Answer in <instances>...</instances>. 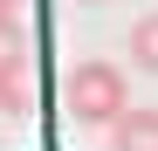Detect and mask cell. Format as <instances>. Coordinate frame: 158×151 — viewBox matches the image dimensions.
<instances>
[{
    "instance_id": "6da1fadb",
    "label": "cell",
    "mask_w": 158,
    "mask_h": 151,
    "mask_svg": "<svg viewBox=\"0 0 158 151\" xmlns=\"http://www.w3.org/2000/svg\"><path fill=\"white\" fill-rule=\"evenodd\" d=\"M124 110H131V89H124V69H117V62L89 55V62H76V69H69V117H76V124L110 131Z\"/></svg>"
},
{
    "instance_id": "7a4b0ae2",
    "label": "cell",
    "mask_w": 158,
    "mask_h": 151,
    "mask_svg": "<svg viewBox=\"0 0 158 151\" xmlns=\"http://www.w3.org/2000/svg\"><path fill=\"white\" fill-rule=\"evenodd\" d=\"M0 110L7 117L41 110V69H35L28 48H7V55H0Z\"/></svg>"
},
{
    "instance_id": "3957f363",
    "label": "cell",
    "mask_w": 158,
    "mask_h": 151,
    "mask_svg": "<svg viewBox=\"0 0 158 151\" xmlns=\"http://www.w3.org/2000/svg\"><path fill=\"white\" fill-rule=\"evenodd\" d=\"M110 144L117 151H158V110H124L110 124Z\"/></svg>"
},
{
    "instance_id": "277c9868",
    "label": "cell",
    "mask_w": 158,
    "mask_h": 151,
    "mask_svg": "<svg viewBox=\"0 0 158 151\" xmlns=\"http://www.w3.org/2000/svg\"><path fill=\"white\" fill-rule=\"evenodd\" d=\"M41 35V7L35 0H0V41L7 48H28Z\"/></svg>"
},
{
    "instance_id": "5b68a950",
    "label": "cell",
    "mask_w": 158,
    "mask_h": 151,
    "mask_svg": "<svg viewBox=\"0 0 158 151\" xmlns=\"http://www.w3.org/2000/svg\"><path fill=\"white\" fill-rule=\"evenodd\" d=\"M131 62L158 76V14H138V28H131Z\"/></svg>"
},
{
    "instance_id": "8992f818",
    "label": "cell",
    "mask_w": 158,
    "mask_h": 151,
    "mask_svg": "<svg viewBox=\"0 0 158 151\" xmlns=\"http://www.w3.org/2000/svg\"><path fill=\"white\" fill-rule=\"evenodd\" d=\"M83 7H103V0H83Z\"/></svg>"
}]
</instances>
